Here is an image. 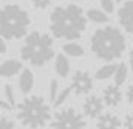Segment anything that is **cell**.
<instances>
[{
    "label": "cell",
    "instance_id": "obj_22",
    "mask_svg": "<svg viewBox=\"0 0 133 129\" xmlns=\"http://www.w3.org/2000/svg\"><path fill=\"white\" fill-rule=\"evenodd\" d=\"M58 83H57V80H52L50 81V99H52V103L57 99V96H58Z\"/></svg>",
    "mask_w": 133,
    "mask_h": 129
},
{
    "label": "cell",
    "instance_id": "obj_19",
    "mask_svg": "<svg viewBox=\"0 0 133 129\" xmlns=\"http://www.w3.org/2000/svg\"><path fill=\"white\" fill-rule=\"evenodd\" d=\"M73 93V91H72V86H68V88H65V89H62L60 91V93H58V96H57V99H55V101H53V106H62V104H63V103L66 101V99H68V96H70V94H72Z\"/></svg>",
    "mask_w": 133,
    "mask_h": 129
},
{
    "label": "cell",
    "instance_id": "obj_15",
    "mask_svg": "<svg viewBox=\"0 0 133 129\" xmlns=\"http://www.w3.org/2000/svg\"><path fill=\"white\" fill-rule=\"evenodd\" d=\"M63 53L68 56H75V58H80L85 55V50L80 43H75V41H68V43L63 45Z\"/></svg>",
    "mask_w": 133,
    "mask_h": 129
},
{
    "label": "cell",
    "instance_id": "obj_16",
    "mask_svg": "<svg viewBox=\"0 0 133 129\" xmlns=\"http://www.w3.org/2000/svg\"><path fill=\"white\" fill-rule=\"evenodd\" d=\"M116 71V65L113 63H108L105 66H102V68L97 70V73H95V78H97L98 81H103V80H108L110 76H113Z\"/></svg>",
    "mask_w": 133,
    "mask_h": 129
},
{
    "label": "cell",
    "instance_id": "obj_8",
    "mask_svg": "<svg viewBox=\"0 0 133 129\" xmlns=\"http://www.w3.org/2000/svg\"><path fill=\"white\" fill-rule=\"evenodd\" d=\"M103 104H105L103 98H98L97 94H90L82 104L83 114L91 118V119H97L103 114Z\"/></svg>",
    "mask_w": 133,
    "mask_h": 129
},
{
    "label": "cell",
    "instance_id": "obj_30",
    "mask_svg": "<svg viewBox=\"0 0 133 129\" xmlns=\"http://www.w3.org/2000/svg\"><path fill=\"white\" fill-rule=\"evenodd\" d=\"M115 2H122V0H115Z\"/></svg>",
    "mask_w": 133,
    "mask_h": 129
},
{
    "label": "cell",
    "instance_id": "obj_3",
    "mask_svg": "<svg viewBox=\"0 0 133 129\" xmlns=\"http://www.w3.org/2000/svg\"><path fill=\"white\" fill-rule=\"evenodd\" d=\"M22 60L28 61L33 66H43L47 65L53 56H55V48H53V38L47 33L42 32H32L27 35L25 43L20 50Z\"/></svg>",
    "mask_w": 133,
    "mask_h": 129
},
{
    "label": "cell",
    "instance_id": "obj_1",
    "mask_svg": "<svg viewBox=\"0 0 133 129\" xmlns=\"http://www.w3.org/2000/svg\"><path fill=\"white\" fill-rule=\"evenodd\" d=\"M87 13L75 3L55 7L50 13V30L53 36L62 40H77L87 28Z\"/></svg>",
    "mask_w": 133,
    "mask_h": 129
},
{
    "label": "cell",
    "instance_id": "obj_18",
    "mask_svg": "<svg viewBox=\"0 0 133 129\" xmlns=\"http://www.w3.org/2000/svg\"><path fill=\"white\" fill-rule=\"evenodd\" d=\"M127 76H128V66L125 65V63H118V65H116V71L113 74L115 83L118 86H122L123 83L127 81Z\"/></svg>",
    "mask_w": 133,
    "mask_h": 129
},
{
    "label": "cell",
    "instance_id": "obj_7",
    "mask_svg": "<svg viewBox=\"0 0 133 129\" xmlns=\"http://www.w3.org/2000/svg\"><path fill=\"white\" fill-rule=\"evenodd\" d=\"M93 89V78L88 71H75L72 76V91L77 96H85Z\"/></svg>",
    "mask_w": 133,
    "mask_h": 129
},
{
    "label": "cell",
    "instance_id": "obj_26",
    "mask_svg": "<svg viewBox=\"0 0 133 129\" xmlns=\"http://www.w3.org/2000/svg\"><path fill=\"white\" fill-rule=\"evenodd\" d=\"M125 96H127V99H128V103L133 106V83L130 86L127 88V93H125Z\"/></svg>",
    "mask_w": 133,
    "mask_h": 129
},
{
    "label": "cell",
    "instance_id": "obj_2",
    "mask_svg": "<svg viewBox=\"0 0 133 129\" xmlns=\"http://www.w3.org/2000/svg\"><path fill=\"white\" fill-rule=\"evenodd\" d=\"M90 45H91V51L95 53L97 58L105 61H113L123 55L125 47H127V40H125V35L118 28L103 27V28H98L91 35Z\"/></svg>",
    "mask_w": 133,
    "mask_h": 129
},
{
    "label": "cell",
    "instance_id": "obj_24",
    "mask_svg": "<svg viewBox=\"0 0 133 129\" xmlns=\"http://www.w3.org/2000/svg\"><path fill=\"white\" fill-rule=\"evenodd\" d=\"M32 3H33V7L38 8V10H45V8L52 3V0H32Z\"/></svg>",
    "mask_w": 133,
    "mask_h": 129
},
{
    "label": "cell",
    "instance_id": "obj_12",
    "mask_svg": "<svg viewBox=\"0 0 133 129\" xmlns=\"http://www.w3.org/2000/svg\"><path fill=\"white\" fill-rule=\"evenodd\" d=\"M22 63L18 60H7L0 66V74H2V78H12L17 73H22Z\"/></svg>",
    "mask_w": 133,
    "mask_h": 129
},
{
    "label": "cell",
    "instance_id": "obj_20",
    "mask_svg": "<svg viewBox=\"0 0 133 129\" xmlns=\"http://www.w3.org/2000/svg\"><path fill=\"white\" fill-rule=\"evenodd\" d=\"M3 98H5L7 101L15 108L17 103H15V94H14V88H12V85H5V86H3Z\"/></svg>",
    "mask_w": 133,
    "mask_h": 129
},
{
    "label": "cell",
    "instance_id": "obj_25",
    "mask_svg": "<svg viewBox=\"0 0 133 129\" xmlns=\"http://www.w3.org/2000/svg\"><path fill=\"white\" fill-rule=\"evenodd\" d=\"M123 126H125V129H133V111H131V113H128L127 116H125Z\"/></svg>",
    "mask_w": 133,
    "mask_h": 129
},
{
    "label": "cell",
    "instance_id": "obj_13",
    "mask_svg": "<svg viewBox=\"0 0 133 129\" xmlns=\"http://www.w3.org/2000/svg\"><path fill=\"white\" fill-rule=\"evenodd\" d=\"M33 73L30 70H22V73H20V78H18V86H20V91H22L23 94H28L33 88Z\"/></svg>",
    "mask_w": 133,
    "mask_h": 129
},
{
    "label": "cell",
    "instance_id": "obj_5",
    "mask_svg": "<svg viewBox=\"0 0 133 129\" xmlns=\"http://www.w3.org/2000/svg\"><path fill=\"white\" fill-rule=\"evenodd\" d=\"M17 116L25 127L38 129L50 121V106L42 96H27L17 104Z\"/></svg>",
    "mask_w": 133,
    "mask_h": 129
},
{
    "label": "cell",
    "instance_id": "obj_23",
    "mask_svg": "<svg viewBox=\"0 0 133 129\" xmlns=\"http://www.w3.org/2000/svg\"><path fill=\"white\" fill-rule=\"evenodd\" d=\"M0 129H17V127H15V123L12 121L10 118L2 116V121H0Z\"/></svg>",
    "mask_w": 133,
    "mask_h": 129
},
{
    "label": "cell",
    "instance_id": "obj_4",
    "mask_svg": "<svg viewBox=\"0 0 133 129\" xmlns=\"http://www.w3.org/2000/svg\"><path fill=\"white\" fill-rule=\"evenodd\" d=\"M30 27V15L20 5H5L0 15V33L3 40H18L27 35Z\"/></svg>",
    "mask_w": 133,
    "mask_h": 129
},
{
    "label": "cell",
    "instance_id": "obj_9",
    "mask_svg": "<svg viewBox=\"0 0 133 129\" xmlns=\"http://www.w3.org/2000/svg\"><path fill=\"white\" fill-rule=\"evenodd\" d=\"M118 22L127 33L133 35V0H127L118 10Z\"/></svg>",
    "mask_w": 133,
    "mask_h": 129
},
{
    "label": "cell",
    "instance_id": "obj_27",
    "mask_svg": "<svg viewBox=\"0 0 133 129\" xmlns=\"http://www.w3.org/2000/svg\"><path fill=\"white\" fill-rule=\"evenodd\" d=\"M0 108H2V111H12L14 109V106H12L5 98H2V101H0Z\"/></svg>",
    "mask_w": 133,
    "mask_h": 129
},
{
    "label": "cell",
    "instance_id": "obj_11",
    "mask_svg": "<svg viewBox=\"0 0 133 129\" xmlns=\"http://www.w3.org/2000/svg\"><path fill=\"white\" fill-rule=\"evenodd\" d=\"M122 121L113 113H103L97 119V129H120Z\"/></svg>",
    "mask_w": 133,
    "mask_h": 129
},
{
    "label": "cell",
    "instance_id": "obj_29",
    "mask_svg": "<svg viewBox=\"0 0 133 129\" xmlns=\"http://www.w3.org/2000/svg\"><path fill=\"white\" fill-rule=\"evenodd\" d=\"M130 68H131V71H133V50L130 51Z\"/></svg>",
    "mask_w": 133,
    "mask_h": 129
},
{
    "label": "cell",
    "instance_id": "obj_14",
    "mask_svg": "<svg viewBox=\"0 0 133 129\" xmlns=\"http://www.w3.org/2000/svg\"><path fill=\"white\" fill-rule=\"evenodd\" d=\"M55 71L60 78H66L70 73V61L68 58H66L65 53H60V55H57L55 58Z\"/></svg>",
    "mask_w": 133,
    "mask_h": 129
},
{
    "label": "cell",
    "instance_id": "obj_28",
    "mask_svg": "<svg viewBox=\"0 0 133 129\" xmlns=\"http://www.w3.org/2000/svg\"><path fill=\"white\" fill-rule=\"evenodd\" d=\"M5 51H7V47H5V43H3V38H2V43H0V53L3 55Z\"/></svg>",
    "mask_w": 133,
    "mask_h": 129
},
{
    "label": "cell",
    "instance_id": "obj_21",
    "mask_svg": "<svg viewBox=\"0 0 133 129\" xmlns=\"http://www.w3.org/2000/svg\"><path fill=\"white\" fill-rule=\"evenodd\" d=\"M100 3H102V8L107 13H113L115 12V0H100Z\"/></svg>",
    "mask_w": 133,
    "mask_h": 129
},
{
    "label": "cell",
    "instance_id": "obj_6",
    "mask_svg": "<svg viewBox=\"0 0 133 129\" xmlns=\"http://www.w3.org/2000/svg\"><path fill=\"white\" fill-rule=\"evenodd\" d=\"M50 129H87V121L82 113L73 108H63L53 116Z\"/></svg>",
    "mask_w": 133,
    "mask_h": 129
},
{
    "label": "cell",
    "instance_id": "obj_10",
    "mask_svg": "<svg viewBox=\"0 0 133 129\" xmlns=\"http://www.w3.org/2000/svg\"><path fill=\"white\" fill-rule=\"evenodd\" d=\"M102 98H103V101H105V104H107V106L115 108V106H118L120 103H122V99H123V93H122V89H120V86L115 83V85H108L107 88L103 89Z\"/></svg>",
    "mask_w": 133,
    "mask_h": 129
},
{
    "label": "cell",
    "instance_id": "obj_17",
    "mask_svg": "<svg viewBox=\"0 0 133 129\" xmlns=\"http://www.w3.org/2000/svg\"><path fill=\"white\" fill-rule=\"evenodd\" d=\"M88 20H91L93 23H107L108 22V15L105 10H98V8H90L87 12Z\"/></svg>",
    "mask_w": 133,
    "mask_h": 129
}]
</instances>
